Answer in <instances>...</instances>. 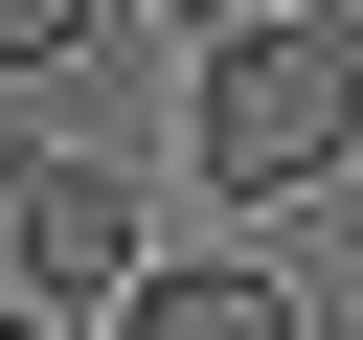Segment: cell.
Returning a JSON list of instances; mask_svg holds the SVG:
<instances>
[{
  "label": "cell",
  "mask_w": 363,
  "mask_h": 340,
  "mask_svg": "<svg viewBox=\"0 0 363 340\" xmlns=\"http://www.w3.org/2000/svg\"><path fill=\"white\" fill-rule=\"evenodd\" d=\"M91 23H113V0H0V91H45V68H91Z\"/></svg>",
  "instance_id": "cell-4"
},
{
  "label": "cell",
  "mask_w": 363,
  "mask_h": 340,
  "mask_svg": "<svg viewBox=\"0 0 363 340\" xmlns=\"http://www.w3.org/2000/svg\"><path fill=\"white\" fill-rule=\"evenodd\" d=\"M0 340H68V317H45V295H0Z\"/></svg>",
  "instance_id": "cell-8"
},
{
  "label": "cell",
  "mask_w": 363,
  "mask_h": 340,
  "mask_svg": "<svg viewBox=\"0 0 363 340\" xmlns=\"http://www.w3.org/2000/svg\"><path fill=\"white\" fill-rule=\"evenodd\" d=\"M182 159H204L227 204H318V181L363 159V45H318V23H250V45H204V91H182Z\"/></svg>",
  "instance_id": "cell-1"
},
{
  "label": "cell",
  "mask_w": 363,
  "mask_h": 340,
  "mask_svg": "<svg viewBox=\"0 0 363 340\" xmlns=\"http://www.w3.org/2000/svg\"><path fill=\"white\" fill-rule=\"evenodd\" d=\"M272 23H318V45H363V0H272Z\"/></svg>",
  "instance_id": "cell-7"
},
{
  "label": "cell",
  "mask_w": 363,
  "mask_h": 340,
  "mask_svg": "<svg viewBox=\"0 0 363 340\" xmlns=\"http://www.w3.org/2000/svg\"><path fill=\"white\" fill-rule=\"evenodd\" d=\"M0 295H23V159H0Z\"/></svg>",
  "instance_id": "cell-6"
},
{
  "label": "cell",
  "mask_w": 363,
  "mask_h": 340,
  "mask_svg": "<svg viewBox=\"0 0 363 340\" xmlns=\"http://www.w3.org/2000/svg\"><path fill=\"white\" fill-rule=\"evenodd\" d=\"M23 159V295L45 317H113L159 249H136V159H91V136H0Z\"/></svg>",
  "instance_id": "cell-2"
},
{
  "label": "cell",
  "mask_w": 363,
  "mask_h": 340,
  "mask_svg": "<svg viewBox=\"0 0 363 340\" xmlns=\"http://www.w3.org/2000/svg\"><path fill=\"white\" fill-rule=\"evenodd\" d=\"M91 340H318V317H295V295H272L250 249H159V272H136V295H113Z\"/></svg>",
  "instance_id": "cell-3"
},
{
  "label": "cell",
  "mask_w": 363,
  "mask_h": 340,
  "mask_svg": "<svg viewBox=\"0 0 363 340\" xmlns=\"http://www.w3.org/2000/svg\"><path fill=\"white\" fill-rule=\"evenodd\" d=\"M159 23H182V45H250V23H272V0H159Z\"/></svg>",
  "instance_id": "cell-5"
}]
</instances>
